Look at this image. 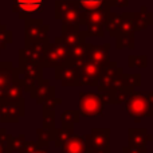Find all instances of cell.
Wrapping results in <instances>:
<instances>
[{"label":"cell","mask_w":153,"mask_h":153,"mask_svg":"<svg viewBox=\"0 0 153 153\" xmlns=\"http://www.w3.org/2000/svg\"><path fill=\"white\" fill-rule=\"evenodd\" d=\"M126 111L134 117L136 121L141 117L153 116V94H138L134 93L126 100Z\"/></svg>","instance_id":"obj_1"},{"label":"cell","mask_w":153,"mask_h":153,"mask_svg":"<svg viewBox=\"0 0 153 153\" xmlns=\"http://www.w3.org/2000/svg\"><path fill=\"white\" fill-rule=\"evenodd\" d=\"M79 113L85 117L103 116V102L100 95L91 93H82L79 102Z\"/></svg>","instance_id":"obj_2"},{"label":"cell","mask_w":153,"mask_h":153,"mask_svg":"<svg viewBox=\"0 0 153 153\" xmlns=\"http://www.w3.org/2000/svg\"><path fill=\"white\" fill-rule=\"evenodd\" d=\"M86 149H110V129L95 128L85 136Z\"/></svg>","instance_id":"obj_3"},{"label":"cell","mask_w":153,"mask_h":153,"mask_svg":"<svg viewBox=\"0 0 153 153\" xmlns=\"http://www.w3.org/2000/svg\"><path fill=\"white\" fill-rule=\"evenodd\" d=\"M24 116V101L22 102H7L0 100V121L16 124L19 117Z\"/></svg>","instance_id":"obj_4"},{"label":"cell","mask_w":153,"mask_h":153,"mask_svg":"<svg viewBox=\"0 0 153 153\" xmlns=\"http://www.w3.org/2000/svg\"><path fill=\"white\" fill-rule=\"evenodd\" d=\"M129 146H146L153 141V136L149 134L145 128H132L128 130Z\"/></svg>","instance_id":"obj_5"},{"label":"cell","mask_w":153,"mask_h":153,"mask_svg":"<svg viewBox=\"0 0 153 153\" xmlns=\"http://www.w3.org/2000/svg\"><path fill=\"white\" fill-rule=\"evenodd\" d=\"M85 152H86L85 136H79V134H74L61 148V153H85Z\"/></svg>","instance_id":"obj_6"},{"label":"cell","mask_w":153,"mask_h":153,"mask_svg":"<svg viewBox=\"0 0 153 153\" xmlns=\"http://www.w3.org/2000/svg\"><path fill=\"white\" fill-rule=\"evenodd\" d=\"M74 136V129L73 128H56L53 133V143L55 148H62L65 143L70 140Z\"/></svg>","instance_id":"obj_7"},{"label":"cell","mask_w":153,"mask_h":153,"mask_svg":"<svg viewBox=\"0 0 153 153\" xmlns=\"http://www.w3.org/2000/svg\"><path fill=\"white\" fill-rule=\"evenodd\" d=\"M43 0H15V7L24 13H34L40 10Z\"/></svg>","instance_id":"obj_8"},{"label":"cell","mask_w":153,"mask_h":153,"mask_svg":"<svg viewBox=\"0 0 153 153\" xmlns=\"http://www.w3.org/2000/svg\"><path fill=\"white\" fill-rule=\"evenodd\" d=\"M26 144V136L24 134H19V136H8L7 143H5V152L7 153H12L16 152L19 153L22 151V148Z\"/></svg>","instance_id":"obj_9"},{"label":"cell","mask_w":153,"mask_h":153,"mask_svg":"<svg viewBox=\"0 0 153 153\" xmlns=\"http://www.w3.org/2000/svg\"><path fill=\"white\" fill-rule=\"evenodd\" d=\"M53 132L50 130L45 129V128H39L36 130V144H38V148H42L48 151L50 148V143H53Z\"/></svg>","instance_id":"obj_10"},{"label":"cell","mask_w":153,"mask_h":153,"mask_svg":"<svg viewBox=\"0 0 153 153\" xmlns=\"http://www.w3.org/2000/svg\"><path fill=\"white\" fill-rule=\"evenodd\" d=\"M81 113L75 110H66L61 114V126L62 128H73L79 122Z\"/></svg>","instance_id":"obj_11"},{"label":"cell","mask_w":153,"mask_h":153,"mask_svg":"<svg viewBox=\"0 0 153 153\" xmlns=\"http://www.w3.org/2000/svg\"><path fill=\"white\" fill-rule=\"evenodd\" d=\"M43 128L50 132H54L55 128V114L54 111L50 110H43Z\"/></svg>","instance_id":"obj_12"},{"label":"cell","mask_w":153,"mask_h":153,"mask_svg":"<svg viewBox=\"0 0 153 153\" xmlns=\"http://www.w3.org/2000/svg\"><path fill=\"white\" fill-rule=\"evenodd\" d=\"M38 149V144L36 141H26L24 146L22 148V151L19 153H34Z\"/></svg>","instance_id":"obj_13"},{"label":"cell","mask_w":153,"mask_h":153,"mask_svg":"<svg viewBox=\"0 0 153 153\" xmlns=\"http://www.w3.org/2000/svg\"><path fill=\"white\" fill-rule=\"evenodd\" d=\"M122 153H148L146 146H124Z\"/></svg>","instance_id":"obj_14"},{"label":"cell","mask_w":153,"mask_h":153,"mask_svg":"<svg viewBox=\"0 0 153 153\" xmlns=\"http://www.w3.org/2000/svg\"><path fill=\"white\" fill-rule=\"evenodd\" d=\"M61 103V100L59 98H48L47 101L45 102V106H43V110H50V111H53L54 110V106H56V105H59Z\"/></svg>","instance_id":"obj_15"},{"label":"cell","mask_w":153,"mask_h":153,"mask_svg":"<svg viewBox=\"0 0 153 153\" xmlns=\"http://www.w3.org/2000/svg\"><path fill=\"white\" fill-rule=\"evenodd\" d=\"M79 1H81V4L83 5L85 8L93 10V8H95V7H98V5H101L102 0H79Z\"/></svg>","instance_id":"obj_16"},{"label":"cell","mask_w":153,"mask_h":153,"mask_svg":"<svg viewBox=\"0 0 153 153\" xmlns=\"http://www.w3.org/2000/svg\"><path fill=\"white\" fill-rule=\"evenodd\" d=\"M85 153H110V149H86Z\"/></svg>","instance_id":"obj_17"},{"label":"cell","mask_w":153,"mask_h":153,"mask_svg":"<svg viewBox=\"0 0 153 153\" xmlns=\"http://www.w3.org/2000/svg\"><path fill=\"white\" fill-rule=\"evenodd\" d=\"M0 153H7L5 152V144L3 141H0Z\"/></svg>","instance_id":"obj_18"},{"label":"cell","mask_w":153,"mask_h":153,"mask_svg":"<svg viewBox=\"0 0 153 153\" xmlns=\"http://www.w3.org/2000/svg\"><path fill=\"white\" fill-rule=\"evenodd\" d=\"M34 153H50L48 151H46V149H42V148H38L36 151H35Z\"/></svg>","instance_id":"obj_19"}]
</instances>
